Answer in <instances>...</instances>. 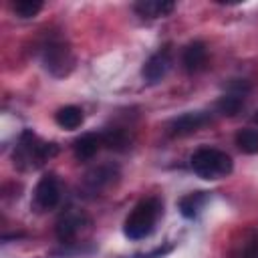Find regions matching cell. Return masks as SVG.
I'll list each match as a JSON object with an SVG mask.
<instances>
[{
    "mask_svg": "<svg viewBox=\"0 0 258 258\" xmlns=\"http://www.w3.org/2000/svg\"><path fill=\"white\" fill-rule=\"evenodd\" d=\"M115 177H117V171H115L111 165H99V167L91 169V171L85 175V185H87L91 191H99V189L107 187L109 183H113Z\"/></svg>",
    "mask_w": 258,
    "mask_h": 258,
    "instance_id": "12",
    "label": "cell"
},
{
    "mask_svg": "<svg viewBox=\"0 0 258 258\" xmlns=\"http://www.w3.org/2000/svg\"><path fill=\"white\" fill-rule=\"evenodd\" d=\"M173 2H167V0H141L135 4V12L139 16H145V18H157V16H165L173 10Z\"/></svg>",
    "mask_w": 258,
    "mask_h": 258,
    "instance_id": "13",
    "label": "cell"
},
{
    "mask_svg": "<svg viewBox=\"0 0 258 258\" xmlns=\"http://www.w3.org/2000/svg\"><path fill=\"white\" fill-rule=\"evenodd\" d=\"M206 123H210V115L204 111H191V113H183L179 117H175L169 125H167V133L173 137H181V135H189L196 133L198 129H202Z\"/></svg>",
    "mask_w": 258,
    "mask_h": 258,
    "instance_id": "8",
    "label": "cell"
},
{
    "mask_svg": "<svg viewBox=\"0 0 258 258\" xmlns=\"http://www.w3.org/2000/svg\"><path fill=\"white\" fill-rule=\"evenodd\" d=\"M240 258H258V236H254L252 240H248L244 244Z\"/></svg>",
    "mask_w": 258,
    "mask_h": 258,
    "instance_id": "19",
    "label": "cell"
},
{
    "mask_svg": "<svg viewBox=\"0 0 258 258\" xmlns=\"http://www.w3.org/2000/svg\"><path fill=\"white\" fill-rule=\"evenodd\" d=\"M87 224V216L79 210H67L64 214H60V218L56 220V238L60 242H71L77 238V234L83 230V226Z\"/></svg>",
    "mask_w": 258,
    "mask_h": 258,
    "instance_id": "7",
    "label": "cell"
},
{
    "mask_svg": "<svg viewBox=\"0 0 258 258\" xmlns=\"http://www.w3.org/2000/svg\"><path fill=\"white\" fill-rule=\"evenodd\" d=\"M248 91H250V87H248L246 81H236V83H232L230 91H228L224 97H220V101H218V111H220L222 115H236V113L242 109Z\"/></svg>",
    "mask_w": 258,
    "mask_h": 258,
    "instance_id": "9",
    "label": "cell"
},
{
    "mask_svg": "<svg viewBox=\"0 0 258 258\" xmlns=\"http://www.w3.org/2000/svg\"><path fill=\"white\" fill-rule=\"evenodd\" d=\"M40 8H42L40 0H18V2H14V12L20 18H32L40 12Z\"/></svg>",
    "mask_w": 258,
    "mask_h": 258,
    "instance_id": "18",
    "label": "cell"
},
{
    "mask_svg": "<svg viewBox=\"0 0 258 258\" xmlns=\"http://www.w3.org/2000/svg\"><path fill=\"white\" fill-rule=\"evenodd\" d=\"M60 200V181L54 173H44L34 187V206L38 210H52Z\"/></svg>",
    "mask_w": 258,
    "mask_h": 258,
    "instance_id": "6",
    "label": "cell"
},
{
    "mask_svg": "<svg viewBox=\"0 0 258 258\" xmlns=\"http://www.w3.org/2000/svg\"><path fill=\"white\" fill-rule=\"evenodd\" d=\"M54 121L62 129H77L83 123V111L79 107H75V105H67V107H62V109L56 111Z\"/></svg>",
    "mask_w": 258,
    "mask_h": 258,
    "instance_id": "14",
    "label": "cell"
},
{
    "mask_svg": "<svg viewBox=\"0 0 258 258\" xmlns=\"http://www.w3.org/2000/svg\"><path fill=\"white\" fill-rule=\"evenodd\" d=\"M204 200H206L204 191L187 194L185 198H181V200H179V212H181L185 218H194V216L200 212V208H202Z\"/></svg>",
    "mask_w": 258,
    "mask_h": 258,
    "instance_id": "16",
    "label": "cell"
},
{
    "mask_svg": "<svg viewBox=\"0 0 258 258\" xmlns=\"http://www.w3.org/2000/svg\"><path fill=\"white\" fill-rule=\"evenodd\" d=\"M159 216H161V202L157 198L141 200L131 210V214L125 220V226H123L125 236L131 238V240H143V238H147L153 232Z\"/></svg>",
    "mask_w": 258,
    "mask_h": 258,
    "instance_id": "1",
    "label": "cell"
},
{
    "mask_svg": "<svg viewBox=\"0 0 258 258\" xmlns=\"http://www.w3.org/2000/svg\"><path fill=\"white\" fill-rule=\"evenodd\" d=\"M191 169L196 175H200L202 179H220L226 177L232 171V157L220 149H212V147H202L198 149L191 159Z\"/></svg>",
    "mask_w": 258,
    "mask_h": 258,
    "instance_id": "2",
    "label": "cell"
},
{
    "mask_svg": "<svg viewBox=\"0 0 258 258\" xmlns=\"http://www.w3.org/2000/svg\"><path fill=\"white\" fill-rule=\"evenodd\" d=\"M42 62L46 71H50L56 77H62L73 69V52L64 42H50L44 48Z\"/></svg>",
    "mask_w": 258,
    "mask_h": 258,
    "instance_id": "5",
    "label": "cell"
},
{
    "mask_svg": "<svg viewBox=\"0 0 258 258\" xmlns=\"http://www.w3.org/2000/svg\"><path fill=\"white\" fill-rule=\"evenodd\" d=\"M54 153H56L54 143H42L30 131H24L14 151V163L24 165V167H36Z\"/></svg>",
    "mask_w": 258,
    "mask_h": 258,
    "instance_id": "3",
    "label": "cell"
},
{
    "mask_svg": "<svg viewBox=\"0 0 258 258\" xmlns=\"http://www.w3.org/2000/svg\"><path fill=\"white\" fill-rule=\"evenodd\" d=\"M236 145L242 153H258V129H242L236 135Z\"/></svg>",
    "mask_w": 258,
    "mask_h": 258,
    "instance_id": "15",
    "label": "cell"
},
{
    "mask_svg": "<svg viewBox=\"0 0 258 258\" xmlns=\"http://www.w3.org/2000/svg\"><path fill=\"white\" fill-rule=\"evenodd\" d=\"M171 67H173V50L169 44H165L145 60L141 75L149 85H155L171 71Z\"/></svg>",
    "mask_w": 258,
    "mask_h": 258,
    "instance_id": "4",
    "label": "cell"
},
{
    "mask_svg": "<svg viewBox=\"0 0 258 258\" xmlns=\"http://www.w3.org/2000/svg\"><path fill=\"white\" fill-rule=\"evenodd\" d=\"M101 139H103V145H107L109 149H125L129 145V137L123 129H107L105 133H101Z\"/></svg>",
    "mask_w": 258,
    "mask_h": 258,
    "instance_id": "17",
    "label": "cell"
},
{
    "mask_svg": "<svg viewBox=\"0 0 258 258\" xmlns=\"http://www.w3.org/2000/svg\"><path fill=\"white\" fill-rule=\"evenodd\" d=\"M101 145H103L101 135H97V133H85V135H81L75 141L73 151H75V157L79 161H87V159H91V157L97 155V151L101 149Z\"/></svg>",
    "mask_w": 258,
    "mask_h": 258,
    "instance_id": "11",
    "label": "cell"
},
{
    "mask_svg": "<svg viewBox=\"0 0 258 258\" xmlns=\"http://www.w3.org/2000/svg\"><path fill=\"white\" fill-rule=\"evenodd\" d=\"M256 121H258V113H256Z\"/></svg>",
    "mask_w": 258,
    "mask_h": 258,
    "instance_id": "20",
    "label": "cell"
},
{
    "mask_svg": "<svg viewBox=\"0 0 258 258\" xmlns=\"http://www.w3.org/2000/svg\"><path fill=\"white\" fill-rule=\"evenodd\" d=\"M208 62V48L204 42L194 40L181 52V64L187 73H200Z\"/></svg>",
    "mask_w": 258,
    "mask_h": 258,
    "instance_id": "10",
    "label": "cell"
}]
</instances>
